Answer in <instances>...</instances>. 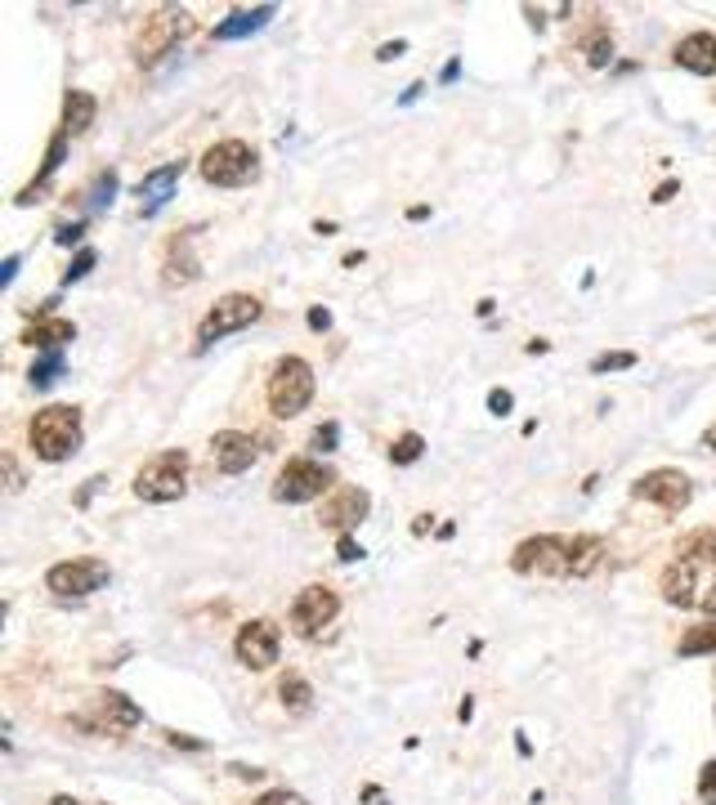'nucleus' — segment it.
<instances>
[{"label":"nucleus","mask_w":716,"mask_h":805,"mask_svg":"<svg viewBox=\"0 0 716 805\" xmlns=\"http://www.w3.org/2000/svg\"><path fill=\"white\" fill-rule=\"evenodd\" d=\"M179 175H184V162H166V166H157V170H148L144 179H140V211L144 216H157L166 201L175 197V184H179Z\"/></svg>","instance_id":"16"},{"label":"nucleus","mask_w":716,"mask_h":805,"mask_svg":"<svg viewBox=\"0 0 716 805\" xmlns=\"http://www.w3.org/2000/svg\"><path fill=\"white\" fill-rule=\"evenodd\" d=\"M23 341L49 354V350H58V345L77 341V327H73L68 318H45V322H36V327H27V331H23Z\"/></svg>","instance_id":"21"},{"label":"nucleus","mask_w":716,"mask_h":805,"mask_svg":"<svg viewBox=\"0 0 716 805\" xmlns=\"http://www.w3.org/2000/svg\"><path fill=\"white\" fill-rule=\"evenodd\" d=\"M663 599L676 604V609H690V604L698 599V595H694V564H690V560H676V564L663 573Z\"/></svg>","instance_id":"22"},{"label":"nucleus","mask_w":716,"mask_h":805,"mask_svg":"<svg viewBox=\"0 0 716 805\" xmlns=\"http://www.w3.org/2000/svg\"><path fill=\"white\" fill-rule=\"evenodd\" d=\"M404 49H408L404 41H389V45H381V49H376V58H381V63H389V58H399Z\"/></svg>","instance_id":"40"},{"label":"nucleus","mask_w":716,"mask_h":805,"mask_svg":"<svg viewBox=\"0 0 716 805\" xmlns=\"http://www.w3.org/2000/svg\"><path fill=\"white\" fill-rule=\"evenodd\" d=\"M27 439H32V452L41 461H63L81 448V412L68 408V402H54V408L36 412V421L27 426Z\"/></svg>","instance_id":"1"},{"label":"nucleus","mask_w":716,"mask_h":805,"mask_svg":"<svg viewBox=\"0 0 716 805\" xmlns=\"http://www.w3.org/2000/svg\"><path fill=\"white\" fill-rule=\"evenodd\" d=\"M144 720V712L130 703L125 694H95L90 698V712L81 716V725H90V729H99V734H121V729H135Z\"/></svg>","instance_id":"13"},{"label":"nucleus","mask_w":716,"mask_h":805,"mask_svg":"<svg viewBox=\"0 0 716 805\" xmlns=\"http://www.w3.org/2000/svg\"><path fill=\"white\" fill-rule=\"evenodd\" d=\"M672 192H676V184H672V179H668V184H663V188H659V192H654V201H672Z\"/></svg>","instance_id":"43"},{"label":"nucleus","mask_w":716,"mask_h":805,"mask_svg":"<svg viewBox=\"0 0 716 805\" xmlns=\"http://www.w3.org/2000/svg\"><path fill=\"white\" fill-rule=\"evenodd\" d=\"M255 805H309V801H305L300 792H291V787H274V792L260 796Z\"/></svg>","instance_id":"34"},{"label":"nucleus","mask_w":716,"mask_h":805,"mask_svg":"<svg viewBox=\"0 0 716 805\" xmlns=\"http://www.w3.org/2000/svg\"><path fill=\"white\" fill-rule=\"evenodd\" d=\"M309 327H313V331H328V327H332V313L313 305V309H309Z\"/></svg>","instance_id":"39"},{"label":"nucleus","mask_w":716,"mask_h":805,"mask_svg":"<svg viewBox=\"0 0 716 805\" xmlns=\"http://www.w3.org/2000/svg\"><path fill=\"white\" fill-rule=\"evenodd\" d=\"M95 112H99V103H95L90 90H68V95H63V130H68V134H86L95 125Z\"/></svg>","instance_id":"20"},{"label":"nucleus","mask_w":716,"mask_h":805,"mask_svg":"<svg viewBox=\"0 0 716 805\" xmlns=\"http://www.w3.org/2000/svg\"><path fill=\"white\" fill-rule=\"evenodd\" d=\"M211 461H216L220 475H242V470L255 465V439L242 430H220L211 439Z\"/></svg>","instance_id":"14"},{"label":"nucleus","mask_w":716,"mask_h":805,"mask_svg":"<svg viewBox=\"0 0 716 805\" xmlns=\"http://www.w3.org/2000/svg\"><path fill=\"white\" fill-rule=\"evenodd\" d=\"M278 694H283V707H291V712H309V703H313V690H309V681L305 676H283V685H278Z\"/></svg>","instance_id":"25"},{"label":"nucleus","mask_w":716,"mask_h":805,"mask_svg":"<svg viewBox=\"0 0 716 805\" xmlns=\"http://www.w3.org/2000/svg\"><path fill=\"white\" fill-rule=\"evenodd\" d=\"M81 233H86V224L77 220V224H68V229H58V238H54V242H58V246H73Z\"/></svg>","instance_id":"38"},{"label":"nucleus","mask_w":716,"mask_h":805,"mask_svg":"<svg viewBox=\"0 0 716 805\" xmlns=\"http://www.w3.org/2000/svg\"><path fill=\"white\" fill-rule=\"evenodd\" d=\"M510 408H515V398H510V389H493V394H488V412H493V417H506Z\"/></svg>","instance_id":"36"},{"label":"nucleus","mask_w":716,"mask_h":805,"mask_svg":"<svg viewBox=\"0 0 716 805\" xmlns=\"http://www.w3.org/2000/svg\"><path fill=\"white\" fill-rule=\"evenodd\" d=\"M337 484V475L322 461L313 456H296L278 470L274 479V501H287V506H305V501H318L322 493H328Z\"/></svg>","instance_id":"6"},{"label":"nucleus","mask_w":716,"mask_h":805,"mask_svg":"<svg viewBox=\"0 0 716 805\" xmlns=\"http://www.w3.org/2000/svg\"><path fill=\"white\" fill-rule=\"evenodd\" d=\"M337 439H341V426H337V421H328V426H318V430H313V439H309V443H313V452H318V456H328V452H337Z\"/></svg>","instance_id":"31"},{"label":"nucleus","mask_w":716,"mask_h":805,"mask_svg":"<svg viewBox=\"0 0 716 805\" xmlns=\"http://www.w3.org/2000/svg\"><path fill=\"white\" fill-rule=\"evenodd\" d=\"M184 493H188V456L179 448L157 452L148 465H140V475H135V497L140 501L166 506V501H179Z\"/></svg>","instance_id":"2"},{"label":"nucleus","mask_w":716,"mask_h":805,"mask_svg":"<svg viewBox=\"0 0 716 805\" xmlns=\"http://www.w3.org/2000/svg\"><path fill=\"white\" fill-rule=\"evenodd\" d=\"M166 287H188V283H198L202 278V264H198V255H192V233H179V238H170V246H166Z\"/></svg>","instance_id":"17"},{"label":"nucleus","mask_w":716,"mask_h":805,"mask_svg":"<svg viewBox=\"0 0 716 805\" xmlns=\"http://www.w3.org/2000/svg\"><path fill=\"white\" fill-rule=\"evenodd\" d=\"M703 443H707V448H712V452H716V426H712V430H707V434H703Z\"/></svg>","instance_id":"45"},{"label":"nucleus","mask_w":716,"mask_h":805,"mask_svg":"<svg viewBox=\"0 0 716 805\" xmlns=\"http://www.w3.org/2000/svg\"><path fill=\"white\" fill-rule=\"evenodd\" d=\"M265 398H269V412H274V417H283V421L300 417V412L309 408V398H313V367H309L305 359L287 354V359L274 367Z\"/></svg>","instance_id":"3"},{"label":"nucleus","mask_w":716,"mask_h":805,"mask_svg":"<svg viewBox=\"0 0 716 805\" xmlns=\"http://www.w3.org/2000/svg\"><path fill=\"white\" fill-rule=\"evenodd\" d=\"M112 192H117V175L108 170V175H99V184H95V197H90V207H103V201H112Z\"/></svg>","instance_id":"35"},{"label":"nucleus","mask_w":716,"mask_h":805,"mask_svg":"<svg viewBox=\"0 0 716 805\" xmlns=\"http://www.w3.org/2000/svg\"><path fill=\"white\" fill-rule=\"evenodd\" d=\"M367 510H372V497L363 493V488H337L328 501H322V523L328 528H341V532H350V528H359L363 519H367Z\"/></svg>","instance_id":"15"},{"label":"nucleus","mask_w":716,"mask_h":805,"mask_svg":"<svg viewBox=\"0 0 716 805\" xmlns=\"http://www.w3.org/2000/svg\"><path fill=\"white\" fill-rule=\"evenodd\" d=\"M49 805H81V801H77V796H54Z\"/></svg>","instance_id":"44"},{"label":"nucleus","mask_w":716,"mask_h":805,"mask_svg":"<svg viewBox=\"0 0 716 805\" xmlns=\"http://www.w3.org/2000/svg\"><path fill=\"white\" fill-rule=\"evenodd\" d=\"M19 264H23L19 255H10V260H5V274H0V283H5V287H10V283L19 278Z\"/></svg>","instance_id":"41"},{"label":"nucleus","mask_w":716,"mask_h":805,"mask_svg":"<svg viewBox=\"0 0 716 805\" xmlns=\"http://www.w3.org/2000/svg\"><path fill=\"white\" fill-rule=\"evenodd\" d=\"M676 560H690V564L716 560V532H694V537H685V542L676 547Z\"/></svg>","instance_id":"26"},{"label":"nucleus","mask_w":716,"mask_h":805,"mask_svg":"<svg viewBox=\"0 0 716 805\" xmlns=\"http://www.w3.org/2000/svg\"><path fill=\"white\" fill-rule=\"evenodd\" d=\"M260 313H265L260 296H246V291H229V296H220V300H216V309L198 322V350H211L216 341H224V335L246 331L251 322H260Z\"/></svg>","instance_id":"5"},{"label":"nucleus","mask_w":716,"mask_h":805,"mask_svg":"<svg viewBox=\"0 0 716 805\" xmlns=\"http://www.w3.org/2000/svg\"><path fill=\"white\" fill-rule=\"evenodd\" d=\"M582 49H587V63H592V67H605V63L614 58V41H609L605 27H596L587 41H582Z\"/></svg>","instance_id":"29"},{"label":"nucleus","mask_w":716,"mask_h":805,"mask_svg":"<svg viewBox=\"0 0 716 805\" xmlns=\"http://www.w3.org/2000/svg\"><path fill=\"white\" fill-rule=\"evenodd\" d=\"M108 564L103 560H63L45 573V591H54L58 599H81L90 591H99L108 582Z\"/></svg>","instance_id":"10"},{"label":"nucleus","mask_w":716,"mask_h":805,"mask_svg":"<svg viewBox=\"0 0 716 805\" xmlns=\"http://www.w3.org/2000/svg\"><path fill=\"white\" fill-rule=\"evenodd\" d=\"M337 555H341L345 564H354V560H363V547L354 542V537H350V532H341V542H337Z\"/></svg>","instance_id":"37"},{"label":"nucleus","mask_w":716,"mask_h":805,"mask_svg":"<svg viewBox=\"0 0 716 805\" xmlns=\"http://www.w3.org/2000/svg\"><path fill=\"white\" fill-rule=\"evenodd\" d=\"M58 372H63V350H49V354H41V359L32 363V385L45 389V385L58 381Z\"/></svg>","instance_id":"28"},{"label":"nucleus","mask_w":716,"mask_h":805,"mask_svg":"<svg viewBox=\"0 0 716 805\" xmlns=\"http://www.w3.org/2000/svg\"><path fill=\"white\" fill-rule=\"evenodd\" d=\"M698 801L703 805H716V761H707L698 770Z\"/></svg>","instance_id":"32"},{"label":"nucleus","mask_w":716,"mask_h":805,"mask_svg":"<svg viewBox=\"0 0 716 805\" xmlns=\"http://www.w3.org/2000/svg\"><path fill=\"white\" fill-rule=\"evenodd\" d=\"M337 614H341V595H337L332 586L313 582V586H305V591L296 595V604H291V627H296V636L313 640L322 627L337 622Z\"/></svg>","instance_id":"9"},{"label":"nucleus","mask_w":716,"mask_h":805,"mask_svg":"<svg viewBox=\"0 0 716 805\" xmlns=\"http://www.w3.org/2000/svg\"><path fill=\"white\" fill-rule=\"evenodd\" d=\"M95 260H99V255H95V246H86V251L73 260V268H68V274H63V283H81V278L90 274V268H95Z\"/></svg>","instance_id":"33"},{"label":"nucleus","mask_w":716,"mask_h":805,"mask_svg":"<svg viewBox=\"0 0 716 805\" xmlns=\"http://www.w3.org/2000/svg\"><path fill=\"white\" fill-rule=\"evenodd\" d=\"M601 555H605L601 537H569V569H573V577H592L601 569Z\"/></svg>","instance_id":"23"},{"label":"nucleus","mask_w":716,"mask_h":805,"mask_svg":"<svg viewBox=\"0 0 716 805\" xmlns=\"http://www.w3.org/2000/svg\"><path fill=\"white\" fill-rule=\"evenodd\" d=\"M421 452H426V439L417 430H408V434L395 439V448H389V461H395V465H412V461H421Z\"/></svg>","instance_id":"27"},{"label":"nucleus","mask_w":716,"mask_h":805,"mask_svg":"<svg viewBox=\"0 0 716 805\" xmlns=\"http://www.w3.org/2000/svg\"><path fill=\"white\" fill-rule=\"evenodd\" d=\"M278 649H283V636H278V627L265 622V618L246 622V627L238 631V640H233L238 662L251 666V671H269V666L278 662Z\"/></svg>","instance_id":"12"},{"label":"nucleus","mask_w":716,"mask_h":805,"mask_svg":"<svg viewBox=\"0 0 716 805\" xmlns=\"http://www.w3.org/2000/svg\"><path fill=\"white\" fill-rule=\"evenodd\" d=\"M278 10L274 5H255V10H233L224 23H216V41H242V36H255L265 27Z\"/></svg>","instance_id":"19"},{"label":"nucleus","mask_w":716,"mask_h":805,"mask_svg":"<svg viewBox=\"0 0 716 805\" xmlns=\"http://www.w3.org/2000/svg\"><path fill=\"white\" fill-rule=\"evenodd\" d=\"M198 170H202V179L216 184V188H242V184L255 179L260 157H255V148H251L246 140H220V144H211V148L202 153Z\"/></svg>","instance_id":"4"},{"label":"nucleus","mask_w":716,"mask_h":805,"mask_svg":"<svg viewBox=\"0 0 716 805\" xmlns=\"http://www.w3.org/2000/svg\"><path fill=\"white\" fill-rule=\"evenodd\" d=\"M681 658H694V653H716V618H707V622H698V627H690L685 636H681Z\"/></svg>","instance_id":"24"},{"label":"nucleus","mask_w":716,"mask_h":805,"mask_svg":"<svg viewBox=\"0 0 716 805\" xmlns=\"http://www.w3.org/2000/svg\"><path fill=\"white\" fill-rule=\"evenodd\" d=\"M676 63L694 77H712L716 73V36L712 32H690L676 45Z\"/></svg>","instance_id":"18"},{"label":"nucleus","mask_w":716,"mask_h":805,"mask_svg":"<svg viewBox=\"0 0 716 805\" xmlns=\"http://www.w3.org/2000/svg\"><path fill=\"white\" fill-rule=\"evenodd\" d=\"M631 497L654 501V506H663L668 515H681V510L690 506V497H694V484L681 475V470H649V475H640V479L631 484Z\"/></svg>","instance_id":"11"},{"label":"nucleus","mask_w":716,"mask_h":805,"mask_svg":"<svg viewBox=\"0 0 716 805\" xmlns=\"http://www.w3.org/2000/svg\"><path fill=\"white\" fill-rule=\"evenodd\" d=\"M703 614H707V618H716V582H712V586H707V595H703Z\"/></svg>","instance_id":"42"},{"label":"nucleus","mask_w":716,"mask_h":805,"mask_svg":"<svg viewBox=\"0 0 716 805\" xmlns=\"http://www.w3.org/2000/svg\"><path fill=\"white\" fill-rule=\"evenodd\" d=\"M188 32H192L188 10H157V14H148L144 27L135 32V63H144V67L157 63V58L170 54Z\"/></svg>","instance_id":"7"},{"label":"nucleus","mask_w":716,"mask_h":805,"mask_svg":"<svg viewBox=\"0 0 716 805\" xmlns=\"http://www.w3.org/2000/svg\"><path fill=\"white\" fill-rule=\"evenodd\" d=\"M627 367H636V354H631V350H618V354H601V359L592 363V372H596V376H605V372H627Z\"/></svg>","instance_id":"30"},{"label":"nucleus","mask_w":716,"mask_h":805,"mask_svg":"<svg viewBox=\"0 0 716 805\" xmlns=\"http://www.w3.org/2000/svg\"><path fill=\"white\" fill-rule=\"evenodd\" d=\"M515 573L525 577H573L569 569V537H529V542H519L515 555H510Z\"/></svg>","instance_id":"8"}]
</instances>
